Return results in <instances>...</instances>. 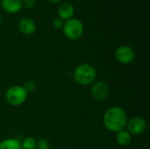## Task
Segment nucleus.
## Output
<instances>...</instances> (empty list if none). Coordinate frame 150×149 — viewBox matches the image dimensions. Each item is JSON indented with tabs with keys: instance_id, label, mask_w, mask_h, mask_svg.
Masks as SVG:
<instances>
[{
	"instance_id": "423d86ee",
	"label": "nucleus",
	"mask_w": 150,
	"mask_h": 149,
	"mask_svg": "<svg viewBox=\"0 0 150 149\" xmlns=\"http://www.w3.org/2000/svg\"><path fill=\"white\" fill-rule=\"evenodd\" d=\"M126 127L131 135H140L145 132L147 128V122L143 118L134 117L127 121Z\"/></svg>"
},
{
	"instance_id": "f257e3e1",
	"label": "nucleus",
	"mask_w": 150,
	"mask_h": 149,
	"mask_svg": "<svg viewBox=\"0 0 150 149\" xmlns=\"http://www.w3.org/2000/svg\"><path fill=\"white\" fill-rule=\"evenodd\" d=\"M127 115L120 106L109 108L104 114L103 123L106 129L112 132H120L126 128L127 124Z\"/></svg>"
},
{
	"instance_id": "4468645a",
	"label": "nucleus",
	"mask_w": 150,
	"mask_h": 149,
	"mask_svg": "<svg viewBox=\"0 0 150 149\" xmlns=\"http://www.w3.org/2000/svg\"><path fill=\"white\" fill-rule=\"evenodd\" d=\"M36 87H37V85H36V83L34 81H28L24 85V89L25 90L27 94L34 92L36 90Z\"/></svg>"
},
{
	"instance_id": "9d476101",
	"label": "nucleus",
	"mask_w": 150,
	"mask_h": 149,
	"mask_svg": "<svg viewBox=\"0 0 150 149\" xmlns=\"http://www.w3.org/2000/svg\"><path fill=\"white\" fill-rule=\"evenodd\" d=\"M58 14L60 18L69 20L73 17L74 14V7L70 3H63L58 8Z\"/></svg>"
},
{
	"instance_id": "2eb2a0df",
	"label": "nucleus",
	"mask_w": 150,
	"mask_h": 149,
	"mask_svg": "<svg viewBox=\"0 0 150 149\" xmlns=\"http://www.w3.org/2000/svg\"><path fill=\"white\" fill-rule=\"evenodd\" d=\"M35 149H49V144L46 140L40 139L37 141V145H36Z\"/></svg>"
},
{
	"instance_id": "1a4fd4ad",
	"label": "nucleus",
	"mask_w": 150,
	"mask_h": 149,
	"mask_svg": "<svg viewBox=\"0 0 150 149\" xmlns=\"http://www.w3.org/2000/svg\"><path fill=\"white\" fill-rule=\"evenodd\" d=\"M2 8L9 13H16L19 11L22 8L21 0H2Z\"/></svg>"
},
{
	"instance_id": "dca6fc26",
	"label": "nucleus",
	"mask_w": 150,
	"mask_h": 149,
	"mask_svg": "<svg viewBox=\"0 0 150 149\" xmlns=\"http://www.w3.org/2000/svg\"><path fill=\"white\" fill-rule=\"evenodd\" d=\"M35 5V0H23L22 1V6L25 8L30 9L33 8Z\"/></svg>"
},
{
	"instance_id": "a211bd4d",
	"label": "nucleus",
	"mask_w": 150,
	"mask_h": 149,
	"mask_svg": "<svg viewBox=\"0 0 150 149\" xmlns=\"http://www.w3.org/2000/svg\"><path fill=\"white\" fill-rule=\"evenodd\" d=\"M51 3H54V4H55V3H58V2H60L61 0H49Z\"/></svg>"
},
{
	"instance_id": "f03ea898",
	"label": "nucleus",
	"mask_w": 150,
	"mask_h": 149,
	"mask_svg": "<svg viewBox=\"0 0 150 149\" xmlns=\"http://www.w3.org/2000/svg\"><path fill=\"white\" fill-rule=\"evenodd\" d=\"M97 78L96 68L91 64L83 63L77 66L74 70V80L80 85H90Z\"/></svg>"
},
{
	"instance_id": "7ed1b4c3",
	"label": "nucleus",
	"mask_w": 150,
	"mask_h": 149,
	"mask_svg": "<svg viewBox=\"0 0 150 149\" xmlns=\"http://www.w3.org/2000/svg\"><path fill=\"white\" fill-rule=\"evenodd\" d=\"M27 97V92L22 86L14 85L10 87L5 92V99L7 103L12 106L22 105Z\"/></svg>"
},
{
	"instance_id": "9b49d317",
	"label": "nucleus",
	"mask_w": 150,
	"mask_h": 149,
	"mask_svg": "<svg viewBox=\"0 0 150 149\" xmlns=\"http://www.w3.org/2000/svg\"><path fill=\"white\" fill-rule=\"evenodd\" d=\"M116 141L119 145L122 147H126L131 143L132 137H131V134L127 131L122 130V131L118 132L117 136H116Z\"/></svg>"
},
{
	"instance_id": "f3484780",
	"label": "nucleus",
	"mask_w": 150,
	"mask_h": 149,
	"mask_svg": "<svg viewBox=\"0 0 150 149\" xmlns=\"http://www.w3.org/2000/svg\"><path fill=\"white\" fill-rule=\"evenodd\" d=\"M63 21H62V18H55L54 21H53V25H54V26L55 27V28H58V29H60V28H62V26H63Z\"/></svg>"
},
{
	"instance_id": "0eeeda50",
	"label": "nucleus",
	"mask_w": 150,
	"mask_h": 149,
	"mask_svg": "<svg viewBox=\"0 0 150 149\" xmlns=\"http://www.w3.org/2000/svg\"><path fill=\"white\" fill-rule=\"evenodd\" d=\"M91 93L95 100L104 101L109 95V87L105 82H98L92 85Z\"/></svg>"
},
{
	"instance_id": "20e7f679",
	"label": "nucleus",
	"mask_w": 150,
	"mask_h": 149,
	"mask_svg": "<svg viewBox=\"0 0 150 149\" xmlns=\"http://www.w3.org/2000/svg\"><path fill=\"white\" fill-rule=\"evenodd\" d=\"M62 28L65 36L70 40L79 39L83 32V25L79 19L76 18H70L66 20Z\"/></svg>"
},
{
	"instance_id": "6e6552de",
	"label": "nucleus",
	"mask_w": 150,
	"mask_h": 149,
	"mask_svg": "<svg viewBox=\"0 0 150 149\" xmlns=\"http://www.w3.org/2000/svg\"><path fill=\"white\" fill-rule=\"evenodd\" d=\"M18 29L19 31L25 34V35H31L33 34L36 31V25L33 20H32L29 18H23L18 22Z\"/></svg>"
},
{
	"instance_id": "39448f33",
	"label": "nucleus",
	"mask_w": 150,
	"mask_h": 149,
	"mask_svg": "<svg viewBox=\"0 0 150 149\" xmlns=\"http://www.w3.org/2000/svg\"><path fill=\"white\" fill-rule=\"evenodd\" d=\"M115 57L120 63L127 65L135 60V52L128 46H120L115 51Z\"/></svg>"
},
{
	"instance_id": "ddd939ff",
	"label": "nucleus",
	"mask_w": 150,
	"mask_h": 149,
	"mask_svg": "<svg viewBox=\"0 0 150 149\" xmlns=\"http://www.w3.org/2000/svg\"><path fill=\"white\" fill-rule=\"evenodd\" d=\"M21 145V148L23 149H35L37 145V141L33 137H27L23 140Z\"/></svg>"
},
{
	"instance_id": "f8f14e48",
	"label": "nucleus",
	"mask_w": 150,
	"mask_h": 149,
	"mask_svg": "<svg viewBox=\"0 0 150 149\" xmlns=\"http://www.w3.org/2000/svg\"><path fill=\"white\" fill-rule=\"evenodd\" d=\"M0 149H21V145L16 139H5L0 142Z\"/></svg>"
}]
</instances>
